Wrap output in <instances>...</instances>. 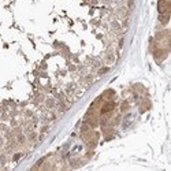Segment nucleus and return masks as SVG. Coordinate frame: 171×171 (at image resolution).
I'll return each mask as SVG.
<instances>
[{"instance_id":"6e6552de","label":"nucleus","mask_w":171,"mask_h":171,"mask_svg":"<svg viewBox=\"0 0 171 171\" xmlns=\"http://www.w3.org/2000/svg\"><path fill=\"white\" fill-rule=\"evenodd\" d=\"M27 140H29L30 142H33V141H36L37 140V133L36 131H29V133H27Z\"/></svg>"},{"instance_id":"a211bd4d","label":"nucleus","mask_w":171,"mask_h":171,"mask_svg":"<svg viewBox=\"0 0 171 171\" xmlns=\"http://www.w3.org/2000/svg\"><path fill=\"white\" fill-rule=\"evenodd\" d=\"M3 142H4V141H3V138H2V137H0V146L3 145Z\"/></svg>"},{"instance_id":"7ed1b4c3","label":"nucleus","mask_w":171,"mask_h":171,"mask_svg":"<svg viewBox=\"0 0 171 171\" xmlns=\"http://www.w3.org/2000/svg\"><path fill=\"white\" fill-rule=\"evenodd\" d=\"M115 91H112V89H108V91H106L101 96H103V99H106V100H114L115 99Z\"/></svg>"},{"instance_id":"f3484780","label":"nucleus","mask_w":171,"mask_h":171,"mask_svg":"<svg viewBox=\"0 0 171 171\" xmlns=\"http://www.w3.org/2000/svg\"><path fill=\"white\" fill-rule=\"evenodd\" d=\"M2 119H3V121H8V119H10V116L6 115V114H3V115H2Z\"/></svg>"},{"instance_id":"9b49d317","label":"nucleus","mask_w":171,"mask_h":171,"mask_svg":"<svg viewBox=\"0 0 171 171\" xmlns=\"http://www.w3.org/2000/svg\"><path fill=\"white\" fill-rule=\"evenodd\" d=\"M114 60H115V56H114V54H110V52H108L107 56H106V62H107V63H114Z\"/></svg>"},{"instance_id":"ddd939ff","label":"nucleus","mask_w":171,"mask_h":171,"mask_svg":"<svg viewBox=\"0 0 171 171\" xmlns=\"http://www.w3.org/2000/svg\"><path fill=\"white\" fill-rule=\"evenodd\" d=\"M7 161H8V159L6 155H0V164H6Z\"/></svg>"},{"instance_id":"39448f33","label":"nucleus","mask_w":171,"mask_h":171,"mask_svg":"<svg viewBox=\"0 0 171 171\" xmlns=\"http://www.w3.org/2000/svg\"><path fill=\"white\" fill-rule=\"evenodd\" d=\"M168 19H170V14H160L159 15V21L161 25H167Z\"/></svg>"},{"instance_id":"f257e3e1","label":"nucleus","mask_w":171,"mask_h":171,"mask_svg":"<svg viewBox=\"0 0 171 171\" xmlns=\"http://www.w3.org/2000/svg\"><path fill=\"white\" fill-rule=\"evenodd\" d=\"M118 104L114 101V100H107L101 104L100 107V115H107V114H112L114 110L116 108Z\"/></svg>"},{"instance_id":"423d86ee","label":"nucleus","mask_w":171,"mask_h":171,"mask_svg":"<svg viewBox=\"0 0 171 171\" xmlns=\"http://www.w3.org/2000/svg\"><path fill=\"white\" fill-rule=\"evenodd\" d=\"M15 138H17V142H18V145H23L26 142V137L22 134V133H19V134H17L15 136Z\"/></svg>"},{"instance_id":"2eb2a0df","label":"nucleus","mask_w":171,"mask_h":171,"mask_svg":"<svg viewBox=\"0 0 171 171\" xmlns=\"http://www.w3.org/2000/svg\"><path fill=\"white\" fill-rule=\"evenodd\" d=\"M48 130H49V126H48V125H44V126H42V129H41V133L44 134V133L48 131Z\"/></svg>"},{"instance_id":"4468645a","label":"nucleus","mask_w":171,"mask_h":171,"mask_svg":"<svg viewBox=\"0 0 171 171\" xmlns=\"http://www.w3.org/2000/svg\"><path fill=\"white\" fill-rule=\"evenodd\" d=\"M21 158H22V153H15V155L12 156V161H18Z\"/></svg>"},{"instance_id":"dca6fc26","label":"nucleus","mask_w":171,"mask_h":171,"mask_svg":"<svg viewBox=\"0 0 171 171\" xmlns=\"http://www.w3.org/2000/svg\"><path fill=\"white\" fill-rule=\"evenodd\" d=\"M127 6H129V8L131 10V8H133V6H134V0H129V4H127Z\"/></svg>"},{"instance_id":"f03ea898","label":"nucleus","mask_w":171,"mask_h":171,"mask_svg":"<svg viewBox=\"0 0 171 171\" xmlns=\"http://www.w3.org/2000/svg\"><path fill=\"white\" fill-rule=\"evenodd\" d=\"M170 0H159L158 2V11L159 14H170Z\"/></svg>"},{"instance_id":"0eeeda50","label":"nucleus","mask_w":171,"mask_h":171,"mask_svg":"<svg viewBox=\"0 0 171 171\" xmlns=\"http://www.w3.org/2000/svg\"><path fill=\"white\" fill-rule=\"evenodd\" d=\"M129 108H130L129 100H123L122 104H121V111H122V112H126V111H129Z\"/></svg>"},{"instance_id":"1a4fd4ad","label":"nucleus","mask_w":171,"mask_h":171,"mask_svg":"<svg viewBox=\"0 0 171 171\" xmlns=\"http://www.w3.org/2000/svg\"><path fill=\"white\" fill-rule=\"evenodd\" d=\"M111 27H112L114 32H121V25H119V23H118L116 21H112V22H111Z\"/></svg>"},{"instance_id":"9d476101","label":"nucleus","mask_w":171,"mask_h":171,"mask_svg":"<svg viewBox=\"0 0 171 171\" xmlns=\"http://www.w3.org/2000/svg\"><path fill=\"white\" fill-rule=\"evenodd\" d=\"M74 91H75V84H69L67 88H66V93H67V94H71Z\"/></svg>"},{"instance_id":"f8f14e48","label":"nucleus","mask_w":171,"mask_h":171,"mask_svg":"<svg viewBox=\"0 0 171 171\" xmlns=\"http://www.w3.org/2000/svg\"><path fill=\"white\" fill-rule=\"evenodd\" d=\"M108 71H110V67H100V69H99V71H97V74L103 75V74H107Z\"/></svg>"},{"instance_id":"20e7f679","label":"nucleus","mask_w":171,"mask_h":171,"mask_svg":"<svg viewBox=\"0 0 171 171\" xmlns=\"http://www.w3.org/2000/svg\"><path fill=\"white\" fill-rule=\"evenodd\" d=\"M45 107L48 108V110H54V108L56 107V101H55V99H52V97H49V99H45Z\"/></svg>"}]
</instances>
